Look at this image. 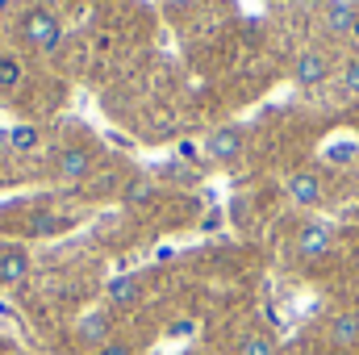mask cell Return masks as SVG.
I'll list each match as a JSON object with an SVG mask.
<instances>
[{"label": "cell", "mask_w": 359, "mask_h": 355, "mask_svg": "<svg viewBox=\"0 0 359 355\" xmlns=\"http://www.w3.org/2000/svg\"><path fill=\"white\" fill-rule=\"evenodd\" d=\"M25 38H29V46H38V51H55V46L63 42V25H59L55 13L34 8V13H25Z\"/></svg>", "instance_id": "cell-1"}, {"label": "cell", "mask_w": 359, "mask_h": 355, "mask_svg": "<svg viewBox=\"0 0 359 355\" xmlns=\"http://www.w3.org/2000/svg\"><path fill=\"white\" fill-rule=\"evenodd\" d=\"M205 151H209V159H217V163H234V159L243 155V130H238V126L213 130V134L205 138Z\"/></svg>", "instance_id": "cell-2"}, {"label": "cell", "mask_w": 359, "mask_h": 355, "mask_svg": "<svg viewBox=\"0 0 359 355\" xmlns=\"http://www.w3.org/2000/svg\"><path fill=\"white\" fill-rule=\"evenodd\" d=\"M109 335H113V318L104 314V309H92V314H84L80 318V326H76V339L84 343V347H104L109 343Z\"/></svg>", "instance_id": "cell-3"}, {"label": "cell", "mask_w": 359, "mask_h": 355, "mask_svg": "<svg viewBox=\"0 0 359 355\" xmlns=\"http://www.w3.org/2000/svg\"><path fill=\"white\" fill-rule=\"evenodd\" d=\"M326 251H330V226L309 222V226L297 230V255H301V260H322Z\"/></svg>", "instance_id": "cell-4"}, {"label": "cell", "mask_w": 359, "mask_h": 355, "mask_svg": "<svg viewBox=\"0 0 359 355\" xmlns=\"http://www.w3.org/2000/svg\"><path fill=\"white\" fill-rule=\"evenodd\" d=\"M330 76V59L322 55V51H305L301 59H297V67H292V80L301 84V88H313V84H322Z\"/></svg>", "instance_id": "cell-5"}, {"label": "cell", "mask_w": 359, "mask_h": 355, "mask_svg": "<svg viewBox=\"0 0 359 355\" xmlns=\"http://www.w3.org/2000/svg\"><path fill=\"white\" fill-rule=\"evenodd\" d=\"M55 172L63 180H80L92 172V151L88 147H63L59 155H55Z\"/></svg>", "instance_id": "cell-6"}, {"label": "cell", "mask_w": 359, "mask_h": 355, "mask_svg": "<svg viewBox=\"0 0 359 355\" xmlns=\"http://www.w3.org/2000/svg\"><path fill=\"white\" fill-rule=\"evenodd\" d=\"M29 276V251L25 247H4L0 251V284H21Z\"/></svg>", "instance_id": "cell-7"}, {"label": "cell", "mask_w": 359, "mask_h": 355, "mask_svg": "<svg viewBox=\"0 0 359 355\" xmlns=\"http://www.w3.org/2000/svg\"><path fill=\"white\" fill-rule=\"evenodd\" d=\"M63 230H72V217L50 213V209H38V213H29V222H25V234H29V239H50V234H63Z\"/></svg>", "instance_id": "cell-8"}, {"label": "cell", "mask_w": 359, "mask_h": 355, "mask_svg": "<svg viewBox=\"0 0 359 355\" xmlns=\"http://www.w3.org/2000/svg\"><path fill=\"white\" fill-rule=\"evenodd\" d=\"M326 29L330 34H355L359 29V13L351 0H330L326 4Z\"/></svg>", "instance_id": "cell-9"}, {"label": "cell", "mask_w": 359, "mask_h": 355, "mask_svg": "<svg viewBox=\"0 0 359 355\" xmlns=\"http://www.w3.org/2000/svg\"><path fill=\"white\" fill-rule=\"evenodd\" d=\"M288 196L297 205H318L322 201V180L313 172H297V176H288Z\"/></svg>", "instance_id": "cell-10"}, {"label": "cell", "mask_w": 359, "mask_h": 355, "mask_svg": "<svg viewBox=\"0 0 359 355\" xmlns=\"http://www.w3.org/2000/svg\"><path fill=\"white\" fill-rule=\"evenodd\" d=\"M330 343L334 347H359V314L330 318Z\"/></svg>", "instance_id": "cell-11"}, {"label": "cell", "mask_w": 359, "mask_h": 355, "mask_svg": "<svg viewBox=\"0 0 359 355\" xmlns=\"http://www.w3.org/2000/svg\"><path fill=\"white\" fill-rule=\"evenodd\" d=\"M138 297H142L138 276H117V280L109 284V301H113V305H130V301H138Z\"/></svg>", "instance_id": "cell-12"}, {"label": "cell", "mask_w": 359, "mask_h": 355, "mask_svg": "<svg viewBox=\"0 0 359 355\" xmlns=\"http://www.w3.org/2000/svg\"><path fill=\"white\" fill-rule=\"evenodd\" d=\"M8 147L13 151H34L38 147V130L34 126H13L8 130Z\"/></svg>", "instance_id": "cell-13"}, {"label": "cell", "mask_w": 359, "mask_h": 355, "mask_svg": "<svg viewBox=\"0 0 359 355\" xmlns=\"http://www.w3.org/2000/svg\"><path fill=\"white\" fill-rule=\"evenodd\" d=\"M238 355H276V343H271V335H247L243 339V347H238Z\"/></svg>", "instance_id": "cell-14"}, {"label": "cell", "mask_w": 359, "mask_h": 355, "mask_svg": "<svg viewBox=\"0 0 359 355\" xmlns=\"http://www.w3.org/2000/svg\"><path fill=\"white\" fill-rule=\"evenodd\" d=\"M21 84V63L17 59H0V92L17 88Z\"/></svg>", "instance_id": "cell-15"}, {"label": "cell", "mask_w": 359, "mask_h": 355, "mask_svg": "<svg viewBox=\"0 0 359 355\" xmlns=\"http://www.w3.org/2000/svg\"><path fill=\"white\" fill-rule=\"evenodd\" d=\"M151 192H155V184L138 176V180H130V184H126V192H121V196H126V201H147Z\"/></svg>", "instance_id": "cell-16"}, {"label": "cell", "mask_w": 359, "mask_h": 355, "mask_svg": "<svg viewBox=\"0 0 359 355\" xmlns=\"http://www.w3.org/2000/svg\"><path fill=\"white\" fill-rule=\"evenodd\" d=\"M343 92H347V96H359V63H347V72H343Z\"/></svg>", "instance_id": "cell-17"}, {"label": "cell", "mask_w": 359, "mask_h": 355, "mask_svg": "<svg viewBox=\"0 0 359 355\" xmlns=\"http://www.w3.org/2000/svg\"><path fill=\"white\" fill-rule=\"evenodd\" d=\"M92 355H138V351H134L130 343H117V339H109L104 347H96V351H92Z\"/></svg>", "instance_id": "cell-18"}, {"label": "cell", "mask_w": 359, "mask_h": 355, "mask_svg": "<svg viewBox=\"0 0 359 355\" xmlns=\"http://www.w3.org/2000/svg\"><path fill=\"white\" fill-rule=\"evenodd\" d=\"M326 155H330V159H355L359 151H355V147H351V142H347V147H330Z\"/></svg>", "instance_id": "cell-19"}, {"label": "cell", "mask_w": 359, "mask_h": 355, "mask_svg": "<svg viewBox=\"0 0 359 355\" xmlns=\"http://www.w3.org/2000/svg\"><path fill=\"white\" fill-rule=\"evenodd\" d=\"M163 4H168V8H188L192 0H163Z\"/></svg>", "instance_id": "cell-20"}]
</instances>
